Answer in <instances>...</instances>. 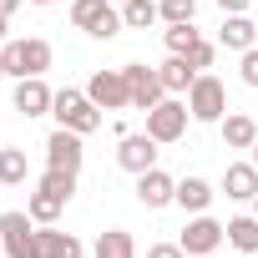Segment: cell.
Wrapping results in <instances>:
<instances>
[{
	"label": "cell",
	"instance_id": "30",
	"mask_svg": "<svg viewBox=\"0 0 258 258\" xmlns=\"http://www.w3.org/2000/svg\"><path fill=\"white\" fill-rule=\"evenodd\" d=\"M147 258H187V253H182V243H152Z\"/></svg>",
	"mask_w": 258,
	"mask_h": 258
},
{
	"label": "cell",
	"instance_id": "18",
	"mask_svg": "<svg viewBox=\"0 0 258 258\" xmlns=\"http://www.w3.org/2000/svg\"><path fill=\"white\" fill-rule=\"evenodd\" d=\"M41 253H46V258H86V243H81L76 233H61V228L41 223Z\"/></svg>",
	"mask_w": 258,
	"mask_h": 258
},
{
	"label": "cell",
	"instance_id": "25",
	"mask_svg": "<svg viewBox=\"0 0 258 258\" xmlns=\"http://www.w3.org/2000/svg\"><path fill=\"white\" fill-rule=\"evenodd\" d=\"M36 187H46V192H56L61 203H71V198H76V172H61V167H46Z\"/></svg>",
	"mask_w": 258,
	"mask_h": 258
},
{
	"label": "cell",
	"instance_id": "19",
	"mask_svg": "<svg viewBox=\"0 0 258 258\" xmlns=\"http://www.w3.org/2000/svg\"><path fill=\"white\" fill-rule=\"evenodd\" d=\"M91 258H137V243H132L126 228H106V233H96Z\"/></svg>",
	"mask_w": 258,
	"mask_h": 258
},
{
	"label": "cell",
	"instance_id": "15",
	"mask_svg": "<svg viewBox=\"0 0 258 258\" xmlns=\"http://www.w3.org/2000/svg\"><path fill=\"white\" fill-rule=\"evenodd\" d=\"M223 192L233 203H253L258 198V167L253 162H228L223 167Z\"/></svg>",
	"mask_w": 258,
	"mask_h": 258
},
{
	"label": "cell",
	"instance_id": "32",
	"mask_svg": "<svg viewBox=\"0 0 258 258\" xmlns=\"http://www.w3.org/2000/svg\"><path fill=\"white\" fill-rule=\"evenodd\" d=\"M21 11V0H0V16H16Z\"/></svg>",
	"mask_w": 258,
	"mask_h": 258
},
{
	"label": "cell",
	"instance_id": "35",
	"mask_svg": "<svg viewBox=\"0 0 258 258\" xmlns=\"http://www.w3.org/2000/svg\"><path fill=\"white\" fill-rule=\"evenodd\" d=\"M31 6H61V0H31Z\"/></svg>",
	"mask_w": 258,
	"mask_h": 258
},
{
	"label": "cell",
	"instance_id": "2",
	"mask_svg": "<svg viewBox=\"0 0 258 258\" xmlns=\"http://www.w3.org/2000/svg\"><path fill=\"white\" fill-rule=\"evenodd\" d=\"M0 248H6V258H46L41 223L31 213H0Z\"/></svg>",
	"mask_w": 258,
	"mask_h": 258
},
{
	"label": "cell",
	"instance_id": "33",
	"mask_svg": "<svg viewBox=\"0 0 258 258\" xmlns=\"http://www.w3.org/2000/svg\"><path fill=\"white\" fill-rule=\"evenodd\" d=\"M11 76V66H6V46H0V81H6Z\"/></svg>",
	"mask_w": 258,
	"mask_h": 258
},
{
	"label": "cell",
	"instance_id": "10",
	"mask_svg": "<svg viewBox=\"0 0 258 258\" xmlns=\"http://www.w3.org/2000/svg\"><path fill=\"white\" fill-rule=\"evenodd\" d=\"M81 162H86L81 132H71V126H56V132L46 137V167H61V172H81Z\"/></svg>",
	"mask_w": 258,
	"mask_h": 258
},
{
	"label": "cell",
	"instance_id": "29",
	"mask_svg": "<svg viewBox=\"0 0 258 258\" xmlns=\"http://www.w3.org/2000/svg\"><path fill=\"white\" fill-rule=\"evenodd\" d=\"M213 56H218V46H213V41H198V46L187 51V61H192L198 71H208V66H213Z\"/></svg>",
	"mask_w": 258,
	"mask_h": 258
},
{
	"label": "cell",
	"instance_id": "14",
	"mask_svg": "<svg viewBox=\"0 0 258 258\" xmlns=\"http://www.w3.org/2000/svg\"><path fill=\"white\" fill-rule=\"evenodd\" d=\"M218 46L243 56L248 46H258V21H253V16H223V26H218Z\"/></svg>",
	"mask_w": 258,
	"mask_h": 258
},
{
	"label": "cell",
	"instance_id": "21",
	"mask_svg": "<svg viewBox=\"0 0 258 258\" xmlns=\"http://www.w3.org/2000/svg\"><path fill=\"white\" fill-rule=\"evenodd\" d=\"M228 248H238V253H258V213H248V218H228Z\"/></svg>",
	"mask_w": 258,
	"mask_h": 258
},
{
	"label": "cell",
	"instance_id": "7",
	"mask_svg": "<svg viewBox=\"0 0 258 258\" xmlns=\"http://www.w3.org/2000/svg\"><path fill=\"white\" fill-rule=\"evenodd\" d=\"M182 253L187 258H213L223 243H228V223H218V218H208V213H192V223L182 228Z\"/></svg>",
	"mask_w": 258,
	"mask_h": 258
},
{
	"label": "cell",
	"instance_id": "6",
	"mask_svg": "<svg viewBox=\"0 0 258 258\" xmlns=\"http://www.w3.org/2000/svg\"><path fill=\"white\" fill-rule=\"evenodd\" d=\"M187 111H192V121H223V116H228V86H223L218 76L198 71V81H192V91H187Z\"/></svg>",
	"mask_w": 258,
	"mask_h": 258
},
{
	"label": "cell",
	"instance_id": "4",
	"mask_svg": "<svg viewBox=\"0 0 258 258\" xmlns=\"http://www.w3.org/2000/svg\"><path fill=\"white\" fill-rule=\"evenodd\" d=\"M187 121H192L187 101H177V96H162V101H157V106L147 111V137H157L162 147H172V142H182Z\"/></svg>",
	"mask_w": 258,
	"mask_h": 258
},
{
	"label": "cell",
	"instance_id": "5",
	"mask_svg": "<svg viewBox=\"0 0 258 258\" xmlns=\"http://www.w3.org/2000/svg\"><path fill=\"white\" fill-rule=\"evenodd\" d=\"M71 26L96 41H111L121 31V11H111V0H71Z\"/></svg>",
	"mask_w": 258,
	"mask_h": 258
},
{
	"label": "cell",
	"instance_id": "16",
	"mask_svg": "<svg viewBox=\"0 0 258 258\" xmlns=\"http://www.w3.org/2000/svg\"><path fill=\"white\" fill-rule=\"evenodd\" d=\"M218 126H223V142H228V152H253V142H258V121H253L248 111H228Z\"/></svg>",
	"mask_w": 258,
	"mask_h": 258
},
{
	"label": "cell",
	"instance_id": "12",
	"mask_svg": "<svg viewBox=\"0 0 258 258\" xmlns=\"http://www.w3.org/2000/svg\"><path fill=\"white\" fill-rule=\"evenodd\" d=\"M11 101H16V111H21V116L31 121V116H46V111H51L56 91L46 86V76H21V81H16V96H11Z\"/></svg>",
	"mask_w": 258,
	"mask_h": 258
},
{
	"label": "cell",
	"instance_id": "27",
	"mask_svg": "<svg viewBox=\"0 0 258 258\" xmlns=\"http://www.w3.org/2000/svg\"><path fill=\"white\" fill-rule=\"evenodd\" d=\"M157 11H162V21H167V26H182V21H192V16H198V0H162Z\"/></svg>",
	"mask_w": 258,
	"mask_h": 258
},
{
	"label": "cell",
	"instance_id": "11",
	"mask_svg": "<svg viewBox=\"0 0 258 258\" xmlns=\"http://www.w3.org/2000/svg\"><path fill=\"white\" fill-rule=\"evenodd\" d=\"M86 96L101 106V111H121V106H132V91H126V76L121 71H96L86 81Z\"/></svg>",
	"mask_w": 258,
	"mask_h": 258
},
{
	"label": "cell",
	"instance_id": "3",
	"mask_svg": "<svg viewBox=\"0 0 258 258\" xmlns=\"http://www.w3.org/2000/svg\"><path fill=\"white\" fill-rule=\"evenodd\" d=\"M6 66H11L16 81H21V76H46V71H51V41H41V36L6 41Z\"/></svg>",
	"mask_w": 258,
	"mask_h": 258
},
{
	"label": "cell",
	"instance_id": "36",
	"mask_svg": "<svg viewBox=\"0 0 258 258\" xmlns=\"http://www.w3.org/2000/svg\"><path fill=\"white\" fill-rule=\"evenodd\" d=\"M253 167H258V142H253Z\"/></svg>",
	"mask_w": 258,
	"mask_h": 258
},
{
	"label": "cell",
	"instance_id": "28",
	"mask_svg": "<svg viewBox=\"0 0 258 258\" xmlns=\"http://www.w3.org/2000/svg\"><path fill=\"white\" fill-rule=\"evenodd\" d=\"M238 76H243V86H253V91H258V46H248V51H243Z\"/></svg>",
	"mask_w": 258,
	"mask_h": 258
},
{
	"label": "cell",
	"instance_id": "22",
	"mask_svg": "<svg viewBox=\"0 0 258 258\" xmlns=\"http://www.w3.org/2000/svg\"><path fill=\"white\" fill-rule=\"evenodd\" d=\"M26 172H31L26 147H0V187H21Z\"/></svg>",
	"mask_w": 258,
	"mask_h": 258
},
{
	"label": "cell",
	"instance_id": "31",
	"mask_svg": "<svg viewBox=\"0 0 258 258\" xmlns=\"http://www.w3.org/2000/svg\"><path fill=\"white\" fill-rule=\"evenodd\" d=\"M218 6H223V16H248L253 0H218Z\"/></svg>",
	"mask_w": 258,
	"mask_h": 258
},
{
	"label": "cell",
	"instance_id": "40",
	"mask_svg": "<svg viewBox=\"0 0 258 258\" xmlns=\"http://www.w3.org/2000/svg\"><path fill=\"white\" fill-rule=\"evenodd\" d=\"M253 258H258V253H253Z\"/></svg>",
	"mask_w": 258,
	"mask_h": 258
},
{
	"label": "cell",
	"instance_id": "34",
	"mask_svg": "<svg viewBox=\"0 0 258 258\" xmlns=\"http://www.w3.org/2000/svg\"><path fill=\"white\" fill-rule=\"evenodd\" d=\"M6 21H11V16H0V46H6Z\"/></svg>",
	"mask_w": 258,
	"mask_h": 258
},
{
	"label": "cell",
	"instance_id": "17",
	"mask_svg": "<svg viewBox=\"0 0 258 258\" xmlns=\"http://www.w3.org/2000/svg\"><path fill=\"white\" fill-rule=\"evenodd\" d=\"M157 76H162L167 96H182V91H192V81H198V66H192L187 56H172V51H167V61L157 66Z\"/></svg>",
	"mask_w": 258,
	"mask_h": 258
},
{
	"label": "cell",
	"instance_id": "39",
	"mask_svg": "<svg viewBox=\"0 0 258 258\" xmlns=\"http://www.w3.org/2000/svg\"><path fill=\"white\" fill-rule=\"evenodd\" d=\"M253 21H258V16H253Z\"/></svg>",
	"mask_w": 258,
	"mask_h": 258
},
{
	"label": "cell",
	"instance_id": "37",
	"mask_svg": "<svg viewBox=\"0 0 258 258\" xmlns=\"http://www.w3.org/2000/svg\"><path fill=\"white\" fill-rule=\"evenodd\" d=\"M253 213H258V198H253Z\"/></svg>",
	"mask_w": 258,
	"mask_h": 258
},
{
	"label": "cell",
	"instance_id": "26",
	"mask_svg": "<svg viewBox=\"0 0 258 258\" xmlns=\"http://www.w3.org/2000/svg\"><path fill=\"white\" fill-rule=\"evenodd\" d=\"M162 41H167V51H172V56H187L203 36L192 31V21H182V26H167V31H162Z\"/></svg>",
	"mask_w": 258,
	"mask_h": 258
},
{
	"label": "cell",
	"instance_id": "24",
	"mask_svg": "<svg viewBox=\"0 0 258 258\" xmlns=\"http://www.w3.org/2000/svg\"><path fill=\"white\" fill-rule=\"evenodd\" d=\"M61 208H66V203H61L56 192H46V187H36V192H31V203H26V213H31L36 223H56V218H61Z\"/></svg>",
	"mask_w": 258,
	"mask_h": 258
},
{
	"label": "cell",
	"instance_id": "20",
	"mask_svg": "<svg viewBox=\"0 0 258 258\" xmlns=\"http://www.w3.org/2000/svg\"><path fill=\"white\" fill-rule=\"evenodd\" d=\"M213 198H218V192H213L208 177H182V182H177V208H182V213H208Z\"/></svg>",
	"mask_w": 258,
	"mask_h": 258
},
{
	"label": "cell",
	"instance_id": "23",
	"mask_svg": "<svg viewBox=\"0 0 258 258\" xmlns=\"http://www.w3.org/2000/svg\"><path fill=\"white\" fill-rule=\"evenodd\" d=\"M157 21H162V11L152 6V0H121V26L126 31H147Z\"/></svg>",
	"mask_w": 258,
	"mask_h": 258
},
{
	"label": "cell",
	"instance_id": "9",
	"mask_svg": "<svg viewBox=\"0 0 258 258\" xmlns=\"http://www.w3.org/2000/svg\"><path fill=\"white\" fill-rule=\"evenodd\" d=\"M121 76H126V91H132V106L137 111H152L162 96H167V86H162V76L152 71V66H142V61H132V66H121Z\"/></svg>",
	"mask_w": 258,
	"mask_h": 258
},
{
	"label": "cell",
	"instance_id": "1",
	"mask_svg": "<svg viewBox=\"0 0 258 258\" xmlns=\"http://www.w3.org/2000/svg\"><path fill=\"white\" fill-rule=\"evenodd\" d=\"M51 116H56V126H71V132H81V137H91L96 126H101V106H96L86 91H76V86H61V91H56Z\"/></svg>",
	"mask_w": 258,
	"mask_h": 258
},
{
	"label": "cell",
	"instance_id": "8",
	"mask_svg": "<svg viewBox=\"0 0 258 258\" xmlns=\"http://www.w3.org/2000/svg\"><path fill=\"white\" fill-rule=\"evenodd\" d=\"M157 137H147V132H126L121 142H116V167L121 172H132V177H142V172H152L157 167Z\"/></svg>",
	"mask_w": 258,
	"mask_h": 258
},
{
	"label": "cell",
	"instance_id": "13",
	"mask_svg": "<svg viewBox=\"0 0 258 258\" xmlns=\"http://www.w3.org/2000/svg\"><path fill=\"white\" fill-rule=\"evenodd\" d=\"M137 203L142 208H167V203H177V177H167L162 167H152V172H142L137 177Z\"/></svg>",
	"mask_w": 258,
	"mask_h": 258
},
{
	"label": "cell",
	"instance_id": "38",
	"mask_svg": "<svg viewBox=\"0 0 258 258\" xmlns=\"http://www.w3.org/2000/svg\"><path fill=\"white\" fill-rule=\"evenodd\" d=\"M0 253H6V248H0Z\"/></svg>",
	"mask_w": 258,
	"mask_h": 258
}]
</instances>
